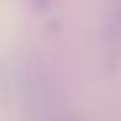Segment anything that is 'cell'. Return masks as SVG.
I'll return each mask as SVG.
<instances>
[]
</instances>
